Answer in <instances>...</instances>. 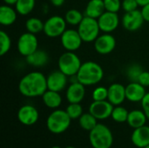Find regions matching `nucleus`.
Here are the masks:
<instances>
[{
    "label": "nucleus",
    "instance_id": "obj_16",
    "mask_svg": "<svg viewBox=\"0 0 149 148\" xmlns=\"http://www.w3.org/2000/svg\"><path fill=\"white\" fill-rule=\"evenodd\" d=\"M86 96V86L80 82H72L66 89L65 98L69 103H80Z\"/></svg>",
    "mask_w": 149,
    "mask_h": 148
},
{
    "label": "nucleus",
    "instance_id": "obj_4",
    "mask_svg": "<svg viewBox=\"0 0 149 148\" xmlns=\"http://www.w3.org/2000/svg\"><path fill=\"white\" fill-rule=\"evenodd\" d=\"M71 121L72 119L65 110L55 109L46 120V127L53 134H61L70 127Z\"/></svg>",
    "mask_w": 149,
    "mask_h": 148
},
{
    "label": "nucleus",
    "instance_id": "obj_17",
    "mask_svg": "<svg viewBox=\"0 0 149 148\" xmlns=\"http://www.w3.org/2000/svg\"><path fill=\"white\" fill-rule=\"evenodd\" d=\"M146 93V87L139 82H130L126 86V98L130 102H141Z\"/></svg>",
    "mask_w": 149,
    "mask_h": 148
},
{
    "label": "nucleus",
    "instance_id": "obj_41",
    "mask_svg": "<svg viewBox=\"0 0 149 148\" xmlns=\"http://www.w3.org/2000/svg\"><path fill=\"white\" fill-rule=\"evenodd\" d=\"M137 2H138L139 5L141 6V7L149 3V0H137Z\"/></svg>",
    "mask_w": 149,
    "mask_h": 148
},
{
    "label": "nucleus",
    "instance_id": "obj_18",
    "mask_svg": "<svg viewBox=\"0 0 149 148\" xmlns=\"http://www.w3.org/2000/svg\"><path fill=\"white\" fill-rule=\"evenodd\" d=\"M126 99V86L119 83H114L108 87L107 100L114 106H120Z\"/></svg>",
    "mask_w": 149,
    "mask_h": 148
},
{
    "label": "nucleus",
    "instance_id": "obj_12",
    "mask_svg": "<svg viewBox=\"0 0 149 148\" xmlns=\"http://www.w3.org/2000/svg\"><path fill=\"white\" fill-rule=\"evenodd\" d=\"M17 117L22 125L30 126L38 122L39 113L35 106L31 105H24L18 109Z\"/></svg>",
    "mask_w": 149,
    "mask_h": 148
},
{
    "label": "nucleus",
    "instance_id": "obj_5",
    "mask_svg": "<svg viewBox=\"0 0 149 148\" xmlns=\"http://www.w3.org/2000/svg\"><path fill=\"white\" fill-rule=\"evenodd\" d=\"M81 60L74 51H65L60 55L58 61V70L67 77L76 76L81 67Z\"/></svg>",
    "mask_w": 149,
    "mask_h": 148
},
{
    "label": "nucleus",
    "instance_id": "obj_38",
    "mask_svg": "<svg viewBox=\"0 0 149 148\" xmlns=\"http://www.w3.org/2000/svg\"><path fill=\"white\" fill-rule=\"evenodd\" d=\"M141 11V14L144 17V20L147 22H149V3L142 6Z\"/></svg>",
    "mask_w": 149,
    "mask_h": 148
},
{
    "label": "nucleus",
    "instance_id": "obj_13",
    "mask_svg": "<svg viewBox=\"0 0 149 148\" xmlns=\"http://www.w3.org/2000/svg\"><path fill=\"white\" fill-rule=\"evenodd\" d=\"M144 17L141 11L135 10L133 11L126 12L121 19V24L123 27L129 31H136L142 26L144 23Z\"/></svg>",
    "mask_w": 149,
    "mask_h": 148
},
{
    "label": "nucleus",
    "instance_id": "obj_42",
    "mask_svg": "<svg viewBox=\"0 0 149 148\" xmlns=\"http://www.w3.org/2000/svg\"><path fill=\"white\" fill-rule=\"evenodd\" d=\"M51 148H61L60 147H58V146H54V147H52Z\"/></svg>",
    "mask_w": 149,
    "mask_h": 148
},
{
    "label": "nucleus",
    "instance_id": "obj_28",
    "mask_svg": "<svg viewBox=\"0 0 149 148\" xmlns=\"http://www.w3.org/2000/svg\"><path fill=\"white\" fill-rule=\"evenodd\" d=\"M25 29L28 32L38 34L44 31V22L38 17H30L25 22Z\"/></svg>",
    "mask_w": 149,
    "mask_h": 148
},
{
    "label": "nucleus",
    "instance_id": "obj_30",
    "mask_svg": "<svg viewBox=\"0 0 149 148\" xmlns=\"http://www.w3.org/2000/svg\"><path fill=\"white\" fill-rule=\"evenodd\" d=\"M11 47V39L7 32L0 31V56H4L9 52Z\"/></svg>",
    "mask_w": 149,
    "mask_h": 148
},
{
    "label": "nucleus",
    "instance_id": "obj_23",
    "mask_svg": "<svg viewBox=\"0 0 149 148\" xmlns=\"http://www.w3.org/2000/svg\"><path fill=\"white\" fill-rule=\"evenodd\" d=\"M147 120H148V118L145 113L143 112V110L135 109V110L129 112L127 123L128 124L130 127L136 129L138 127L145 126L147 123Z\"/></svg>",
    "mask_w": 149,
    "mask_h": 148
},
{
    "label": "nucleus",
    "instance_id": "obj_45",
    "mask_svg": "<svg viewBox=\"0 0 149 148\" xmlns=\"http://www.w3.org/2000/svg\"><path fill=\"white\" fill-rule=\"evenodd\" d=\"M89 148H93V147H89Z\"/></svg>",
    "mask_w": 149,
    "mask_h": 148
},
{
    "label": "nucleus",
    "instance_id": "obj_11",
    "mask_svg": "<svg viewBox=\"0 0 149 148\" xmlns=\"http://www.w3.org/2000/svg\"><path fill=\"white\" fill-rule=\"evenodd\" d=\"M94 43V50L100 55L111 53L116 46V39L111 33H103L100 35Z\"/></svg>",
    "mask_w": 149,
    "mask_h": 148
},
{
    "label": "nucleus",
    "instance_id": "obj_37",
    "mask_svg": "<svg viewBox=\"0 0 149 148\" xmlns=\"http://www.w3.org/2000/svg\"><path fill=\"white\" fill-rule=\"evenodd\" d=\"M141 107L143 112L145 113L148 120H149V92H147L143 99L141 100Z\"/></svg>",
    "mask_w": 149,
    "mask_h": 148
},
{
    "label": "nucleus",
    "instance_id": "obj_43",
    "mask_svg": "<svg viewBox=\"0 0 149 148\" xmlns=\"http://www.w3.org/2000/svg\"><path fill=\"white\" fill-rule=\"evenodd\" d=\"M65 148H76V147H66Z\"/></svg>",
    "mask_w": 149,
    "mask_h": 148
},
{
    "label": "nucleus",
    "instance_id": "obj_19",
    "mask_svg": "<svg viewBox=\"0 0 149 148\" xmlns=\"http://www.w3.org/2000/svg\"><path fill=\"white\" fill-rule=\"evenodd\" d=\"M132 143L138 148H144L149 145V126H143L134 129L131 135Z\"/></svg>",
    "mask_w": 149,
    "mask_h": 148
},
{
    "label": "nucleus",
    "instance_id": "obj_32",
    "mask_svg": "<svg viewBox=\"0 0 149 148\" xmlns=\"http://www.w3.org/2000/svg\"><path fill=\"white\" fill-rule=\"evenodd\" d=\"M143 71L140 65L134 64L127 69V76L131 82H138L139 77Z\"/></svg>",
    "mask_w": 149,
    "mask_h": 148
},
{
    "label": "nucleus",
    "instance_id": "obj_26",
    "mask_svg": "<svg viewBox=\"0 0 149 148\" xmlns=\"http://www.w3.org/2000/svg\"><path fill=\"white\" fill-rule=\"evenodd\" d=\"M35 0H17L15 3V9L19 15L26 16L35 8Z\"/></svg>",
    "mask_w": 149,
    "mask_h": 148
},
{
    "label": "nucleus",
    "instance_id": "obj_24",
    "mask_svg": "<svg viewBox=\"0 0 149 148\" xmlns=\"http://www.w3.org/2000/svg\"><path fill=\"white\" fill-rule=\"evenodd\" d=\"M42 100L45 106L51 109H58L62 104V97L59 92L47 90L42 95Z\"/></svg>",
    "mask_w": 149,
    "mask_h": 148
},
{
    "label": "nucleus",
    "instance_id": "obj_15",
    "mask_svg": "<svg viewBox=\"0 0 149 148\" xmlns=\"http://www.w3.org/2000/svg\"><path fill=\"white\" fill-rule=\"evenodd\" d=\"M47 87L48 90L60 92L65 89L68 82V77L61 71H53L47 77Z\"/></svg>",
    "mask_w": 149,
    "mask_h": 148
},
{
    "label": "nucleus",
    "instance_id": "obj_34",
    "mask_svg": "<svg viewBox=\"0 0 149 148\" xmlns=\"http://www.w3.org/2000/svg\"><path fill=\"white\" fill-rule=\"evenodd\" d=\"M104 4L107 11L118 13V11L121 9L120 0H104Z\"/></svg>",
    "mask_w": 149,
    "mask_h": 148
},
{
    "label": "nucleus",
    "instance_id": "obj_3",
    "mask_svg": "<svg viewBox=\"0 0 149 148\" xmlns=\"http://www.w3.org/2000/svg\"><path fill=\"white\" fill-rule=\"evenodd\" d=\"M89 141L93 148H111L113 144V136L108 126L98 123L89 132Z\"/></svg>",
    "mask_w": 149,
    "mask_h": 148
},
{
    "label": "nucleus",
    "instance_id": "obj_29",
    "mask_svg": "<svg viewBox=\"0 0 149 148\" xmlns=\"http://www.w3.org/2000/svg\"><path fill=\"white\" fill-rule=\"evenodd\" d=\"M128 113L129 112L125 107L121 106H116L113 107L111 117L113 120V121L117 123H124L127 120Z\"/></svg>",
    "mask_w": 149,
    "mask_h": 148
},
{
    "label": "nucleus",
    "instance_id": "obj_31",
    "mask_svg": "<svg viewBox=\"0 0 149 148\" xmlns=\"http://www.w3.org/2000/svg\"><path fill=\"white\" fill-rule=\"evenodd\" d=\"M65 111L72 120H79L84 113L80 103H69Z\"/></svg>",
    "mask_w": 149,
    "mask_h": 148
},
{
    "label": "nucleus",
    "instance_id": "obj_21",
    "mask_svg": "<svg viewBox=\"0 0 149 148\" xmlns=\"http://www.w3.org/2000/svg\"><path fill=\"white\" fill-rule=\"evenodd\" d=\"M26 62L28 63V65L33 66V67H43L45 65H47V63L49 62V55L48 53L44 51V50H37L36 51H34L33 53H31V55L27 56L25 58Z\"/></svg>",
    "mask_w": 149,
    "mask_h": 148
},
{
    "label": "nucleus",
    "instance_id": "obj_10",
    "mask_svg": "<svg viewBox=\"0 0 149 148\" xmlns=\"http://www.w3.org/2000/svg\"><path fill=\"white\" fill-rule=\"evenodd\" d=\"M114 106L107 99L101 101H93L89 106V113L98 120H104L111 117Z\"/></svg>",
    "mask_w": 149,
    "mask_h": 148
},
{
    "label": "nucleus",
    "instance_id": "obj_36",
    "mask_svg": "<svg viewBox=\"0 0 149 148\" xmlns=\"http://www.w3.org/2000/svg\"><path fill=\"white\" fill-rule=\"evenodd\" d=\"M138 82L145 87H149V72L143 71L139 77Z\"/></svg>",
    "mask_w": 149,
    "mask_h": 148
},
{
    "label": "nucleus",
    "instance_id": "obj_33",
    "mask_svg": "<svg viewBox=\"0 0 149 148\" xmlns=\"http://www.w3.org/2000/svg\"><path fill=\"white\" fill-rule=\"evenodd\" d=\"M108 97V88L105 86H98L96 87L92 94V98L93 101H101L107 100Z\"/></svg>",
    "mask_w": 149,
    "mask_h": 148
},
{
    "label": "nucleus",
    "instance_id": "obj_20",
    "mask_svg": "<svg viewBox=\"0 0 149 148\" xmlns=\"http://www.w3.org/2000/svg\"><path fill=\"white\" fill-rule=\"evenodd\" d=\"M17 11L11 5L3 4L0 7V24L3 26L13 24L17 17Z\"/></svg>",
    "mask_w": 149,
    "mask_h": 148
},
{
    "label": "nucleus",
    "instance_id": "obj_9",
    "mask_svg": "<svg viewBox=\"0 0 149 148\" xmlns=\"http://www.w3.org/2000/svg\"><path fill=\"white\" fill-rule=\"evenodd\" d=\"M61 44L67 51H76L83 43V40L78 31L74 29H66L60 37Z\"/></svg>",
    "mask_w": 149,
    "mask_h": 148
},
{
    "label": "nucleus",
    "instance_id": "obj_22",
    "mask_svg": "<svg viewBox=\"0 0 149 148\" xmlns=\"http://www.w3.org/2000/svg\"><path fill=\"white\" fill-rule=\"evenodd\" d=\"M106 11L104 0H90L85 10V16L98 19Z\"/></svg>",
    "mask_w": 149,
    "mask_h": 148
},
{
    "label": "nucleus",
    "instance_id": "obj_39",
    "mask_svg": "<svg viewBox=\"0 0 149 148\" xmlns=\"http://www.w3.org/2000/svg\"><path fill=\"white\" fill-rule=\"evenodd\" d=\"M50 2L55 7H60L64 4L65 0H50Z\"/></svg>",
    "mask_w": 149,
    "mask_h": 148
},
{
    "label": "nucleus",
    "instance_id": "obj_35",
    "mask_svg": "<svg viewBox=\"0 0 149 148\" xmlns=\"http://www.w3.org/2000/svg\"><path fill=\"white\" fill-rule=\"evenodd\" d=\"M139 6L140 5L137 0H123L121 2V9L125 12H129V11L138 10Z\"/></svg>",
    "mask_w": 149,
    "mask_h": 148
},
{
    "label": "nucleus",
    "instance_id": "obj_8",
    "mask_svg": "<svg viewBox=\"0 0 149 148\" xmlns=\"http://www.w3.org/2000/svg\"><path fill=\"white\" fill-rule=\"evenodd\" d=\"M38 47V40L36 37V34L31 32L23 33L17 40V49L19 54L24 57H27L36 51Z\"/></svg>",
    "mask_w": 149,
    "mask_h": 148
},
{
    "label": "nucleus",
    "instance_id": "obj_25",
    "mask_svg": "<svg viewBox=\"0 0 149 148\" xmlns=\"http://www.w3.org/2000/svg\"><path fill=\"white\" fill-rule=\"evenodd\" d=\"M79 124L82 129L90 132L98 125V120L88 112L81 115L79 119Z\"/></svg>",
    "mask_w": 149,
    "mask_h": 148
},
{
    "label": "nucleus",
    "instance_id": "obj_27",
    "mask_svg": "<svg viewBox=\"0 0 149 148\" xmlns=\"http://www.w3.org/2000/svg\"><path fill=\"white\" fill-rule=\"evenodd\" d=\"M85 15H83L79 10L76 9H71L66 11L65 15V19L67 23V24L72 25V26H78L81 21L83 20Z\"/></svg>",
    "mask_w": 149,
    "mask_h": 148
},
{
    "label": "nucleus",
    "instance_id": "obj_40",
    "mask_svg": "<svg viewBox=\"0 0 149 148\" xmlns=\"http://www.w3.org/2000/svg\"><path fill=\"white\" fill-rule=\"evenodd\" d=\"M5 4H8V5H15V3H17V0H3Z\"/></svg>",
    "mask_w": 149,
    "mask_h": 148
},
{
    "label": "nucleus",
    "instance_id": "obj_7",
    "mask_svg": "<svg viewBox=\"0 0 149 148\" xmlns=\"http://www.w3.org/2000/svg\"><path fill=\"white\" fill-rule=\"evenodd\" d=\"M66 21L65 17L54 15L46 19L45 22H44V33L48 38H58L61 37V35L65 32L66 30Z\"/></svg>",
    "mask_w": 149,
    "mask_h": 148
},
{
    "label": "nucleus",
    "instance_id": "obj_14",
    "mask_svg": "<svg viewBox=\"0 0 149 148\" xmlns=\"http://www.w3.org/2000/svg\"><path fill=\"white\" fill-rule=\"evenodd\" d=\"M97 20L100 31L104 33H111L114 31L120 24V18L118 14L107 10Z\"/></svg>",
    "mask_w": 149,
    "mask_h": 148
},
{
    "label": "nucleus",
    "instance_id": "obj_1",
    "mask_svg": "<svg viewBox=\"0 0 149 148\" xmlns=\"http://www.w3.org/2000/svg\"><path fill=\"white\" fill-rule=\"evenodd\" d=\"M47 90L46 77L40 72H31L27 73L18 83L19 92L27 98L42 97Z\"/></svg>",
    "mask_w": 149,
    "mask_h": 148
},
{
    "label": "nucleus",
    "instance_id": "obj_44",
    "mask_svg": "<svg viewBox=\"0 0 149 148\" xmlns=\"http://www.w3.org/2000/svg\"><path fill=\"white\" fill-rule=\"evenodd\" d=\"M144 148H149V145L148 146V147H144Z\"/></svg>",
    "mask_w": 149,
    "mask_h": 148
},
{
    "label": "nucleus",
    "instance_id": "obj_2",
    "mask_svg": "<svg viewBox=\"0 0 149 148\" xmlns=\"http://www.w3.org/2000/svg\"><path fill=\"white\" fill-rule=\"evenodd\" d=\"M77 79L85 86H90L99 84L103 77V68L96 62L86 61L82 63L81 67L77 73Z\"/></svg>",
    "mask_w": 149,
    "mask_h": 148
},
{
    "label": "nucleus",
    "instance_id": "obj_6",
    "mask_svg": "<svg viewBox=\"0 0 149 148\" xmlns=\"http://www.w3.org/2000/svg\"><path fill=\"white\" fill-rule=\"evenodd\" d=\"M78 31L85 43L94 42L100 36V25L98 20L93 17L85 16L81 23L78 25Z\"/></svg>",
    "mask_w": 149,
    "mask_h": 148
}]
</instances>
